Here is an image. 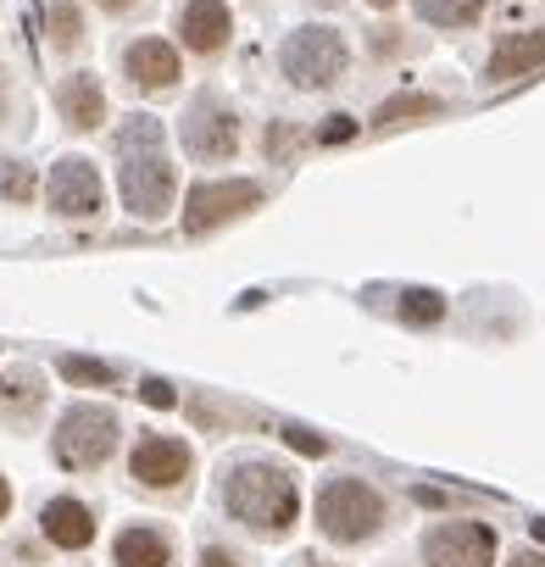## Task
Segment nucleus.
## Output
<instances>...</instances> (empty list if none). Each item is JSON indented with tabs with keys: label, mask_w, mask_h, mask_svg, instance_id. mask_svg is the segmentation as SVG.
I'll return each instance as SVG.
<instances>
[{
	"label": "nucleus",
	"mask_w": 545,
	"mask_h": 567,
	"mask_svg": "<svg viewBox=\"0 0 545 567\" xmlns=\"http://www.w3.org/2000/svg\"><path fill=\"white\" fill-rule=\"evenodd\" d=\"M117 189H123V206L145 223L167 217L173 212V195H178V173L167 162V145H162V123L156 117H128L117 128Z\"/></svg>",
	"instance_id": "obj_1"
},
{
	"label": "nucleus",
	"mask_w": 545,
	"mask_h": 567,
	"mask_svg": "<svg viewBox=\"0 0 545 567\" xmlns=\"http://www.w3.org/2000/svg\"><path fill=\"white\" fill-rule=\"evenodd\" d=\"M140 401H145V406H162V412H167V406H178V395H173V384H167V379H140Z\"/></svg>",
	"instance_id": "obj_27"
},
{
	"label": "nucleus",
	"mask_w": 545,
	"mask_h": 567,
	"mask_svg": "<svg viewBox=\"0 0 545 567\" xmlns=\"http://www.w3.org/2000/svg\"><path fill=\"white\" fill-rule=\"evenodd\" d=\"M285 445H290V451H301V456H329V440H323V434H312V429H301V423H290V429H285Z\"/></svg>",
	"instance_id": "obj_25"
},
{
	"label": "nucleus",
	"mask_w": 545,
	"mask_h": 567,
	"mask_svg": "<svg viewBox=\"0 0 545 567\" xmlns=\"http://www.w3.org/2000/svg\"><path fill=\"white\" fill-rule=\"evenodd\" d=\"M56 112H62V123L73 134H95L106 123V90H101V79L95 73H68L56 84Z\"/></svg>",
	"instance_id": "obj_14"
},
{
	"label": "nucleus",
	"mask_w": 545,
	"mask_h": 567,
	"mask_svg": "<svg viewBox=\"0 0 545 567\" xmlns=\"http://www.w3.org/2000/svg\"><path fill=\"white\" fill-rule=\"evenodd\" d=\"M445 101L440 95H390L379 112H373V128H401V123H418V117H440Z\"/></svg>",
	"instance_id": "obj_19"
},
{
	"label": "nucleus",
	"mask_w": 545,
	"mask_h": 567,
	"mask_svg": "<svg viewBox=\"0 0 545 567\" xmlns=\"http://www.w3.org/2000/svg\"><path fill=\"white\" fill-rule=\"evenodd\" d=\"M373 51H379V56H390V51H395V29H379V40H373Z\"/></svg>",
	"instance_id": "obj_31"
},
{
	"label": "nucleus",
	"mask_w": 545,
	"mask_h": 567,
	"mask_svg": "<svg viewBox=\"0 0 545 567\" xmlns=\"http://www.w3.org/2000/svg\"><path fill=\"white\" fill-rule=\"evenodd\" d=\"M56 373H62L68 384H84V390H112V384H117V368H112V362H95V357H62Z\"/></svg>",
	"instance_id": "obj_23"
},
{
	"label": "nucleus",
	"mask_w": 545,
	"mask_h": 567,
	"mask_svg": "<svg viewBox=\"0 0 545 567\" xmlns=\"http://www.w3.org/2000/svg\"><path fill=\"white\" fill-rule=\"evenodd\" d=\"M357 128H362L357 117H346V112H335V117H329V123L318 128V145H346V140H357Z\"/></svg>",
	"instance_id": "obj_26"
},
{
	"label": "nucleus",
	"mask_w": 545,
	"mask_h": 567,
	"mask_svg": "<svg viewBox=\"0 0 545 567\" xmlns=\"http://www.w3.org/2000/svg\"><path fill=\"white\" fill-rule=\"evenodd\" d=\"M279 68H285V79L296 90H335L346 79V68H351V51H346V40L335 29H318L312 23V29H296L285 40Z\"/></svg>",
	"instance_id": "obj_5"
},
{
	"label": "nucleus",
	"mask_w": 545,
	"mask_h": 567,
	"mask_svg": "<svg viewBox=\"0 0 545 567\" xmlns=\"http://www.w3.org/2000/svg\"><path fill=\"white\" fill-rule=\"evenodd\" d=\"M7 95H12V84H7V73H0V123H7Z\"/></svg>",
	"instance_id": "obj_33"
},
{
	"label": "nucleus",
	"mask_w": 545,
	"mask_h": 567,
	"mask_svg": "<svg viewBox=\"0 0 545 567\" xmlns=\"http://www.w3.org/2000/svg\"><path fill=\"white\" fill-rule=\"evenodd\" d=\"M495 550H501L495 528L473 523V517H451V523H434L423 534V561L429 567H490Z\"/></svg>",
	"instance_id": "obj_8"
},
{
	"label": "nucleus",
	"mask_w": 545,
	"mask_h": 567,
	"mask_svg": "<svg viewBox=\"0 0 545 567\" xmlns=\"http://www.w3.org/2000/svg\"><path fill=\"white\" fill-rule=\"evenodd\" d=\"M479 12H484V0H418V18L434 29H467L479 23Z\"/></svg>",
	"instance_id": "obj_20"
},
{
	"label": "nucleus",
	"mask_w": 545,
	"mask_h": 567,
	"mask_svg": "<svg viewBox=\"0 0 545 567\" xmlns=\"http://www.w3.org/2000/svg\"><path fill=\"white\" fill-rule=\"evenodd\" d=\"M95 7H106V12L117 18V12H134V7H140V0H95Z\"/></svg>",
	"instance_id": "obj_32"
},
{
	"label": "nucleus",
	"mask_w": 545,
	"mask_h": 567,
	"mask_svg": "<svg viewBox=\"0 0 545 567\" xmlns=\"http://www.w3.org/2000/svg\"><path fill=\"white\" fill-rule=\"evenodd\" d=\"M307 567H318V561H307Z\"/></svg>",
	"instance_id": "obj_37"
},
{
	"label": "nucleus",
	"mask_w": 545,
	"mask_h": 567,
	"mask_svg": "<svg viewBox=\"0 0 545 567\" xmlns=\"http://www.w3.org/2000/svg\"><path fill=\"white\" fill-rule=\"evenodd\" d=\"M189 473H195V451L184 440H173V434H140L134 451H128V478L140 489L167 495V489H184Z\"/></svg>",
	"instance_id": "obj_7"
},
{
	"label": "nucleus",
	"mask_w": 545,
	"mask_h": 567,
	"mask_svg": "<svg viewBox=\"0 0 545 567\" xmlns=\"http://www.w3.org/2000/svg\"><path fill=\"white\" fill-rule=\"evenodd\" d=\"M384 495L368 484V478H329L318 489V528L335 539V545H362L384 528Z\"/></svg>",
	"instance_id": "obj_4"
},
{
	"label": "nucleus",
	"mask_w": 545,
	"mask_h": 567,
	"mask_svg": "<svg viewBox=\"0 0 545 567\" xmlns=\"http://www.w3.org/2000/svg\"><path fill=\"white\" fill-rule=\"evenodd\" d=\"M545 68V29H523V34H506L495 51H490V84H512L523 73Z\"/></svg>",
	"instance_id": "obj_17"
},
{
	"label": "nucleus",
	"mask_w": 545,
	"mask_h": 567,
	"mask_svg": "<svg viewBox=\"0 0 545 567\" xmlns=\"http://www.w3.org/2000/svg\"><path fill=\"white\" fill-rule=\"evenodd\" d=\"M261 206V184L250 178H206L184 195V234H212Z\"/></svg>",
	"instance_id": "obj_6"
},
{
	"label": "nucleus",
	"mask_w": 545,
	"mask_h": 567,
	"mask_svg": "<svg viewBox=\"0 0 545 567\" xmlns=\"http://www.w3.org/2000/svg\"><path fill=\"white\" fill-rule=\"evenodd\" d=\"M12 517V484H7V473H0V523Z\"/></svg>",
	"instance_id": "obj_30"
},
{
	"label": "nucleus",
	"mask_w": 545,
	"mask_h": 567,
	"mask_svg": "<svg viewBox=\"0 0 545 567\" xmlns=\"http://www.w3.org/2000/svg\"><path fill=\"white\" fill-rule=\"evenodd\" d=\"M228 34H234V18H228L223 0H184V7H178V40H184V51L217 56L228 45Z\"/></svg>",
	"instance_id": "obj_13"
},
{
	"label": "nucleus",
	"mask_w": 545,
	"mask_h": 567,
	"mask_svg": "<svg viewBox=\"0 0 545 567\" xmlns=\"http://www.w3.org/2000/svg\"><path fill=\"white\" fill-rule=\"evenodd\" d=\"M178 73H184V62H178V51H173L167 40H134V45L123 51V79H128L134 90H145V95L173 90Z\"/></svg>",
	"instance_id": "obj_12"
},
{
	"label": "nucleus",
	"mask_w": 545,
	"mask_h": 567,
	"mask_svg": "<svg viewBox=\"0 0 545 567\" xmlns=\"http://www.w3.org/2000/svg\"><path fill=\"white\" fill-rule=\"evenodd\" d=\"M506 567H545V556H539V550H517Z\"/></svg>",
	"instance_id": "obj_29"
},
{
	"label": "nucleus",
	"mask_w": 545,
	"mask_h": 567,
	"mask_svg": "<svg viewBox=\"0 0 545 567\" xmlns=\"http://www.w3.org/2000/svg\"><path fill=\"white\" fill-rule=\"evenodd\" d=\"M223 506H228L234 523H245L261 539H290V528L301 517V489L285 467L245 456L223 473Z\"/></svg>",
	"instance_id": "obj_2"
},
{
	"label": "nucleus",
	"mask_w": 545,
	"mask_h": 567,
	"mask_svg": "<svg viewBox=\"0 0 545 567\" xmlns=\"http://www.w3.org/2000/svg\"><path fill=\"white\" fill-rule=\"evenodd\" d=\"M184 151L195 162H228L239 151V117L217 95H195L184 112Z\"/></svg>",
	"instance_id": "obj_9"
},
{
	"label": "nucleus",
	"mask_w": 545,
	"mask_h": 567,
	"mask_svg": "<svg viewBox=\"0 0 545 567\" xmlns=\"http://www.w3.org/2000/svg\"><path fill=\"white\" fill-rule=\"evenodd\" d=\"M301 145V134L290 128V123H267V134H261V151H267V162H290V151Z\"/></svg>",
	"instance_id": "obj_24"
},
{
	"label": "nucleus",
	"mask_w": 545,
	"mask_h": 567,
	"mask_svg": "<svg viewBox=\"0 0 545 567\" xmlns=\"http://www.w3.org/2000/svg\"><path fill=\"white\" fill-rule=\"evenodd\" d=\"M323 7H335V0H323Z\"/></svg>",
	"instance_id": "obj_36"
},
{
	"label": "nucleus",
	"mask_w": 545,
	"mask_h": 567,
	"mask_svg": "<svg viewBox=\"0 0 545 567\" xmlns=\"http://www.w3.org/2000/svg\"><path fill=\"white\" fill-rule=\"evenodd\" d=\"M112 567H173V539L156 523H128L112 539Z\"/></svg>",
	"instance_id": "obj_16"
},
{
	"label": "nucleus",
	"mask_w": 545,
	"mask_h": 567,
	"mask_svg": "<svg viewBox=\"0 0 545 567\" xmlns=\"http://www.w3.org/2000/svg\"><path fill=\"white\" fill-rule=\"evenodd\" d=\"M45 206H51L56 217H68V223L101 217V206H106V184H101L95 162H90V156H62V162L51 167Z\"/></svg>",
	"instance_id": "obj_10"
},
{
	"label": "nucleus",
	"mask_w": 545,
	"mask_h": 567,
	"mask_svg": "<svg viewBox=\"0 0 545 567\" xmlns=\"http://www.w3.org/2000/svg\"><path fill=\"white\" fill-rule=\"evenodd\" d=\"M200 567H245V561H239L234 550H223V545H206V550H200Z\"/></svg>",
	"instance_id": "obj_28"
},
{
	"label": "nucleus",
	"mask_w": 545,
	"mask_h": 567,
	"mask_svg": "<svg viewBox=\"0 0 545 567\" xmlns=\"http://www.w3.org/2000/svg\"><path fill=\"white\" fill-rule=\"evenodd\" d=\"M401 323H412V329H434L440 318H445V296L440 290H401Z\"/></svg>",
	"instance_id": "obj_22"
},
{
	"label": "nucleus",
	"mask_w": 545,
	"mask_h": 567,
	"mask_svg": "<svg viewBox=\"0 0 545 567\" xmlns=\"http://www.w3.org/2000/svg\"><path fill=\"white\" fill-rule=\"evenodd\" d=\"M117 440H123V423L112 406H95V401H79L56 417V434H51V456L56 467L68 473H101L112 456H117Z\"/></svg>",
	"instance_id": "obj_3"
},
{
	"label": "nucleus",
	"mask_w": 545,
	"mask_h": 567,
	"mask_svg": "<svg viewBox=\"0 0 545 567\" xmlns=\"http://www.w3.org/2000/svg\"><path fill=\"white\" fill-rule=\"evenodd\" d=\"M528 528H534V545H545V517H534Z\"/></svg>",
	"instance_id": "obj_34"
},
{
	"label": "nucleus",
	"mask_w": 545,
	"mask_h": 567,
	"mask_svg": "<svg viewBox=\"0 0 545 567\" xmlns=\"http://www.w3.org/2000/svg\"><path fill=\"white\" fill-rule=\"evenodd\" d=\"M34 195H40L34 167L18 162V156H0V200H7V206H29Z\"/></svg>",
	"instance_id": "obj_21"
},
{
	"label": "nucleus",
	"mask_w": 545,
	"mask_h": 567,
	"mask_svg": "<svg viewBox=\"0 0 545 567\" xmlns=\"http://www.w3.org/2000/svg\"><path fill=\"white\" fill-rule=\"evenodd\" d=\"M95 506L90 501H79V495H51L45 506H40V534H45V545H56V550H90L95 545Z\"/></svg>",
	"instance_id": "obj_11"
},
{
	"label": "nucleus",
	"mask_w": 545,
	"mask_h": 567,
	"mask_svg": "<svg viewBox=\"0 0 545 567\" xmlns=\"http://www.w3.org/2000/svg\"><path fill=\"white\" fill-rule=\"evenodd\" d=\"M45 379L34 368H7L0 373V423L7 429H34L45 412Z\"/></svg>",
	"instance_id": "obj_15"
},
{
	"label": "nucleus",
	"mask_w": 545,
	"mask_h": 567,
	"mask_svg": "<svg viewBox=\"0 0 545 567\" xmlns=\"http://www.w3.org/2000/svg\"><path fill=\"white\" fill-rule=\"evenodd\" d=\"M368 7H379V12H390V7H395V0H368Z\"/></svg>",
	"instance_id": "obj_35"
},
{
	"label": "nucleus",
	"mask_w": 545,
	"mask_h": 567,
	"mask_svg": "<svg viewBox=\"0 0 545 567\" xmlns=\"http://www.w3.org/2000/svg\"><path fill=\"white\" fill-rule=\"evenodd\" d=\"M45 40H51V51H79L84 45L79 0H51V7H45Z\"/></svg>",
	"instance_id": "obj_18"
}]
</instances>
